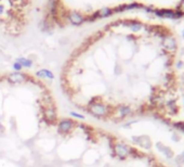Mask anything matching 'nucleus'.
Segmentation results:
<instances>
[{
    "instance_id": "1a4fd4ad",
    "label": "nucleus",
    "mask_w": 184,
    "mask_h": 167,
    "mask_svg": "<svg viewBox=\"0 0 184 167\" xmlns=\"http://www.w3.org/2000/svg\"><path fill=\"white\" fill-rule=\"evenodd\" d=\"M133 140L135 142L140 144V146L144 147V148L149 149L151 148V140H149V137H146V136H140V137H134L133 138Z\"/></svg>"
},
{
    "instance_id": "0eeeda50",
    "label": "nucleus",
    "mask_w": 184,
    "mask_h": 167,
    "mask_svg": "<svg viewBox=\"0 0 184 167\" xmlns=\"http://www.w3.org/2000/svg\"><path fill=\"white\" fill-rule=\"evenodd\" d=\"M67 19H68V21H69L73 25H75V26L81 25L84 21H86V17H84L82 14L78 13V12H76V11L69 12V13H68V15H67Z\"/></svg>"
},
{
    "instance_id": "a211bd4d",
    "label": "nucleus",
    "mask_w": 184,
    "mask_h": 167,
    "mask_svg": "<svg viewBox=\"0 0 184 167\" xmlns=\"http://www.w3.org/2000/svg\"><path fill=\"white\" fill-rule=\"evenodd\" d=\"M2 134H5V127L1 126V124H0V135H2Z\"/></svg>"
},
{
    "instance_id": "39448f33",
    "label": "nucleus",
    "mask_w": 184,
    "mask_h": 167,
    "mask_svg": "<svg viewBox=\"0 0 184 167\" xmlns=\"http://www.w3.org/2000/svg\"><path fill=\"white\" fill-rule=\"evenodd\" d=\"M42 117L48 125L55 124L57 121V110L55 105H48L42 108Z\"/></svg>"
},
{
    "instance_id": "4468645a",
    "label": "nucleus",
    "mask_w": 184,
    "mask_h": 167,
    "mask_svg": "<svg viewBox=\"0 0 184 167\" xmlns=\"http://www.w3.org/2000/svg\"><path fill=\"white\" fill-rule=\"evenodd\" d=\"M40 30H42V32H48L49 30H50V25H49V23L47 21H43L42 23L40 24Z\"/></svg>"
},
{
    "instance_id": "6e6552de",
    "label": "nucleus",
    "mask_w": 184,
    "mask_h": 167,
    "mask_svg": "<svg viewBox=\"0 0 184 167\" xmlns=\"http://www.w3.org/2000/svg\"><path fill=\"white\" fill-rule=\"evenodd\" d=\"M35 76L39 79H50V80H53L55 78L53 72L48 70V68H40V70H38L35 73Z\"/></svg>"
},
{
    "instance_id": "f3484780",
    "label": "nucleus",
    "mask_w": 184,
    "mask_h": 167,
    "mask_svg": "<svg viewBox=\"0 0 184 167\" xmlns=\"http://www.w3.org/2000/svg\"><path fill=\"white\" fill-rule=\"evenodd\" d=\"M176 127H178L179 129H181L184 131V123H180V124H176Z\"/></svg>"
},
{
    "instance_id": "2eb2a0df",
    "label": "nucleus",
    "mask_w": 184,
    "mask_h": 167,
    "mask_svg": "<svg viewBox=\"0 0 184 167\" xmlns=\"http://www.w3.org/2000/svg\"><path fill=\"white\" fill-rule=\"evenodd\" d=\"M12 68L14 70V72H22V70H23V66H22L21 64H20L19 62H14L13 64H12Z\"/></svg>"
},
{
    "instance_id": "9d476101",
    "label": "nucleus",
    "mask_w": 184,
    "mask_h": 167,
    "mask_svg": "<svg viewBox=\"0 0 184 167\" xmlns=\"http://www.w3.org/2000/svg\"><path fill=\"white\" fill-rule=\"evenodd\" d=\"M166 109H167V111L169 112V114H171V115L176 114L179 111L178 104H176V102L174 100H169V101L166 103Z\"/></svg>"
},
{
    "instance_id": "dca6fc26",
    "label": "nucleus",
    "mask_w": 184,
    "mask_h": 167,
    "mask_svg": "<svg viewBox=\"0 0 184 167\" xmlns=\"http://www.w3.org/2000/svg\"><path fill=\"white\" fill-rule=\"evenodd\" d=\"M5 7L3 5H0V15H2L5 13Z\"/></svg>"
},
{
    "instance_id": "f257e3e1",
    "label": "nucleus",
    "mask_w": 184,
    "mask_h": 167,
    "mask_svg": "<svg viewBox=\"0 0 184 167\" xmlns=\"http://www.w3.org/2000/svg\"><path fill=\"white\" fill-rule=\"evenodd\" d=\"M113 108H111L108 104L102 102L101 100L93 99L91 100L87 105V111L90 115L94 116L95 118H107L111 117L113 113Z\"/></svg>"
},
{
    "instance_id": "f03ea898",
    "label": "nucleus",
    "mask_w": 184,
    "mask_h": 167,
    "mask_svg": "<svg viewBox=\"0 0 184 167\" xmlns=\"http://www.w3.org/2000/svg\"><path fill=\"white\" fill-rule=\"evenodd\" d=\"M113 152L117 159H119L120 161H124V159H126L128 156L131 155L132 148L124 142H114Z\"/></svg>"
},
{
    "instance_id": "f8f14e48",
    "label": "nucleus",
    "mask_w": 184,
    "mask_h": 167,
    "mask_svg": "<svg viewBox=\"0 0 184 167\" xmlns=\"http://www.w3.org/2000/svg\"><path fill=\"white\" fill-rule=\"evenodd\" d=\"M68 114H69V116L73 119L75 118V119H80V121H84L86 119V116L84 114L79 113V112H76V111H69Z\"/></svg>"
},
{
    "instance_id": "6ab92c4d",
    "label": "nucleus",
    "mask_w": 184,
    "mask_h": 167,
    "mask_svg": "<svg viewBox=\"0 0 184 167\" xmlns=\"http://www.w3.org/2000/svg\"><path fill=\"white\" fill-rule=\"evenodd\" d=\"M181 159H183V161H182V162H184V152H183V154H182V155H181Z\"/></svg>"
},
{
    "instance_id": "7ed1b4c3",
    "label": "nucleus",
    "mask_w": 184,
    "mask_h": 167,
    "mask_svg": "<svg viewBox=\"0 0 184 167\" xmlns=\"http://www.w3.org/2000/svg\"><path fill=\"white\" fill-rule=\"evenodd\" d=\"M76 121L73 118H61L57 123V129L60 135L66 136L73 131L76 127Z\"/></svg>"
},
{
    "instance_id": "ddd939ff",
    "label": "nucleus",
    "mask_w": 184,
    "mask_h": 167,
    "mask_svg": "<svg viewBox=\"0 0 184 167\" xmlns=\"http://www.w3.org/2000/svg\"><path fill=\"white\" fill-rule=\"evenodd\" d=\"M57 0H50L49 2V11L52 15H55L57 13Z\"/></svg>"
},
{
    "instance_id": "9b49d317",
    "label": "nucleus",
    "mask_w": 184,
    "mask_h": 167,
    "mask_svg": "<svg viewBox=\"0 0 184 167\" xmlns=\"http://www.w3.org/2000/svg\"><path fill=\"white\" fill-rule=\"evenodd\" d=\"M16 62H19L20 64L23 66V68H32V65H34V62H32V59H27V58H24V57H20L17 58V59L15 60Z\"/></svg>"
},
{
    "instance_id": "423d86ee",
    "label": "nucleus",
    "mask_w": 184,
    "mask_h": 167,
    "mask_svg": "<svg viewBox=\"0 0 184 167\" xmlns=\"http://www.w3.org/2000/svg\"><path fill=\"white\" fill-rule=\"evenodd\" d=\"M132 113H133V110L130 108L129 105L120 104L113 110V113H112L111 117H113L114 119H124L126 117H128V116L132 115Z\"/></svg>"
},
{
    "instance_id": "20e7f679",
    "label": "nucleus",
    "mask_w": 184,
    "mask_h": 167,
    "mask_svg": "<svg viewBox=\"0 0 184 167\" xmlns=\"http://www.w3.org/2000/svg\"><path fill=\"white\" fill-rule=\"evenodd\" d=\"M5 80L12 85H19V84L28 83V81H34L29 75L23 73V72H13L5 76Z\"/></svg>"
}]
</instances>
